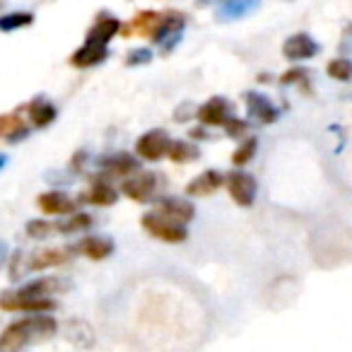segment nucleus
<instances>
[{
	"instance_id": "20",
	"label": "nucleus",
	"mask_w": 352,
	"mask_h": 352,
	"mask_svg": "<svg viewBox=\"0 0 352 352\" xmlns=\"http://www.w3.org/2000/svg\"><path fill=\"white\" fill-rule=\"evenodd\" d=\"M30 118L36 128L49 126L56 118V107L51 102H46V99H34V102L30 104Z\"/></svg>"
},
{
	"instance_id": "14",
	"label": "nucleus",
	"mask_w": 352,
	"mask_h": 352,
	"mask_svg": "<svg viewBox=\"0 0 352 352\" xmlns=\"http://www.w3.org/2000/svg\"><path fill=\"white\" fill-rule=\"evenodd\" d=\"M246 107H249L251 118H258L261 123H273L278 118L273 102H268V97L263 94H246Z\"/></svg>"
},
{
	"instance_id": "31",
	"label": "nucleus",
	"mask_w": 352,
	"mask_h": 352,
	"mask_svg": "<svg viewBox=\"0 0 352 352\" xmlns=\"http://www.w3.org/2000/svg\"><path fill=\"white\" fill-rule=\"evenodd\" d=\"M309 80V73L304 68H292L283 75V85H297V82H304Z\"/></svg>"
},
{
	"instance_id": "4",
	"label": "nucleus",
	"mask_w": 352,
	"mask_h": 352,
	"mask_svg": "<svg viewBox=\"0 0 352 352\" xmlns=\"http://www.w3.org/2000/svg\"><path fill=\"white\" fill-rule=\"evenodd\" d=\"M227 188H230V196L236 206H241V208L254 206L256 182L251 174H246V171H234V174H230L227 176Z\"/></svg>"
},
{
	"instance_id": "16",
	"label": "nucleus",
	"mask_w": 352,
	"mask_h": 352,
	"mask_svg": "<svg viewBox=\"0 0 352 352\" xmlns=\"http://www.w3.org/2000/svg\"><path fill=\"white\" fill-rule=\"evenodd\" d=\"M261 0H222L220 8H217V17L220 20H239L246 17L251 10L258 8Z\"/></svg>"
},
{
	"instance_id": "11",
	"label": "nucleus",
	"mask_w": 352,
	"mask_h": 352,
	"mask_svg": "<svg viewBox=\"0 0 352 352\" xmlns=\"http://www.w3.org/2000/svg\"><path fill=\"white\" fill-rule=\"evenodd\" d=\"M107 56H109V51H107V46H104V44H94V41H87L82 49L75 51L73 58H70V63H73L75 68H92V65L102 63Z\"/></svg>"
},
{
	"instance_id": "29",
	"label": "nucleus",
	"mask_w": 352,
	"mask_h": 352,
	"mask_svg": "<svg viewBox=\"0 0 352 352\" xmlns=\"http://www.w3.org/2000/svg\"><path fill=\"white\" fill-rule=\"evenodd\" d=\"M54 232H58V230H56V225H54V222H49V220L27 222V234H30L32 239H44V236H51Z\"/></svg>"
},
{
	"instance_id": "2",
	"label": "nucleus",
	"mask_w": 352,
	"mask_h": 352,
	"mask_svg": "<svg viewBox=\"0 0 352 352\" xmlns=\"http://www.w3.org/2000/svg\"><path fill=\"white\" fill-rule=\"evenodd\" d=\"M142 230L155 236V239L166 241V244H182L188 234L186 227L179 225V222L171 220V217L162 215V212H147V215L142 217Z\"/></svg>"
},
{
	"instance_id": "32",
	"label": "nucleus",
	"mask_w": 352,
	"mask_h": 352,
	"mask_svg": "<svg viewBox=\"0 0 352 352\" xmlns=\"http://www.w3.org/2000/svg\"><path fill=\"white\" fill-rule=\"evenodd\" d=\"M147 60H152V51L150 49H138V51H131L128 54V65H138V63H147Z\"/></svg>"
},
{
	"instance_id": "3",
	"label": "nucleus",
	"mask_w": 352,
	"mask_h": 352,
	"mask_svg": "<svg viewBox=\"0 0 352 352\" xmlns=\"http://www.w3.org/2000/svg\"><path fill=\"white\" fill-rule=\"evenodd\" d=\"M0 309H3V311L41 314V311L56 309V302L51 297H32V294H22V292H6L0 297Z\"/></svg>"
},
{
	"instance_id": "10",
	"label": "nucleus",
	"mask_w": 352,
	"mask_h": 352,
	"mask_svg": "<svg viewBox=\"0 0 352 352\" xmlns=\"http://www.w3.org/2000/svg\"><path fill=\"white\" fill-rule=\"evenodd\" d=\"M39 208L46 212V215H73L75 212V201H70L65 193H44V196H39Z\"/></svg>"
},
{
	"instance_id": "12",
	"label": "nucleus",
	"mask_w": 352,
	"mask_h": 352,
	"mask_svg": "<svg viewBox=\"0 0 352 352\" xmlns=\"http://www.w3.org/2000/svg\"><path fill=\"white\" fill-rule=\"evenodd\" d=\"M75 251H82V254L92 261H104L113 254V241L107 239V236H85V239L75 246Z\"/></svg>"
},
{
	"instance_id": "5",
	"label": "nucleus",
	"mask_w": 352,
	"mask_h": 352,
	"mask_svg": "<svg viewBox=\"0 0 352 352\" xmlns=\"http://www.w3.org/2000/svg\"><path fill=\"white\" fill-rule=\"evenodd\" d=\"M169 145H171V140H169V135H166L164 131H150V133H145L140 140H138L135 150H138V155H140L142 160L157 162V160H162L166 152H169Z\"/></svg>"
},
{
	"instance_id": "17",
	"label": "nucleus",
	"mask_w": 352,
	"mask_h": 352,
	"mask_svg": "<svg viewBox=\"0 0 352 352\" xmlns=\"http://www.w3.org/2000/svg\"><path fill=\"white\" fill-rule=\"evenodd\" d=\"M118 30H121V22H118L116 17L102 15L92 25V30L87 32V41H94V44H104V46H107V41L111 39V36L116 34Z\"/></svg>"
},
{
	"instance_id": "27",
	"label": "nucleus",
	"mask_w": 352,
	"mask_h": 352,
	"mask_svg": "<svg viewBox=\"0 0 352 352\" xmlns=\"http://www.w3.org/2000/svg\"><path fill=\"white\" fill-rule=\"evenodd\" d=\"M256 147H258V142H256V138H249V140H244L239 147L234 150V155H232V164L236 166H244L251 162V157L256 155Z\"/></svg>"
},
{
	"instance_id": "33",
	"label": "nucleus",
	"mask_w": 352,
	"mask_h": 352,
	"mask_svg": "<svg viewBox=\"0 0 352 352\" xmlns=\"http://www.w3.org/2000/svg\"><path fill=\"white\" fill-rule=\"evenodd\" d=\"M225 131L230 133V135H241V133L246 131V123L244 121H239V118H227V123H225Z\"/></svg>"
},
{
	"instance_id": "30",
	"label": "nucleus",
	"mask_w": 352,
	"mask_h": 352,
	"mask_svg": "<svg viewBox=\"0 0 352 352\" xmlns=\"http://www.w3.org/2000/svg\"><path fill=\"white\" fill-rule=\"evenodd\" d=\"M27 268H30V263H27L25 254H22V251H17V254L12 256V263H10V278L12 280H20L22 275H25Z\"/></svg>"
},
{
	"instance_id": "28",
	"label": "nucleus",
	"mask_w": 352,
	"mask_h": 352,
	"mask_svg": "<svg viewBox=\"0 0 352 352\" xmlns=\"http://www.w3.org/2000/svg\"><path fill=\"white\" fill-rule=\"evenodd\" d=\"M328 75H331L333 80H340V82H345V80L352 78V63L345 58H336L328 63Z\"/></svg>"
},
{
	"instance_id": "24",
	"label": "nucleus",
	"mask_w": 352,
	"mask_h": 352,
	"mask_svg": "<svg viewBox=\"0 0 352 352\" xmlns=\"http://www.w3.org/2000/svg\"><path fill=\"white\" fill-rule=\"evenodd\" d=\"M166 155H169L174 162H191L198 157V147H193L191 142L176 140L169 145V152H166Z\"/></svg>"
},
{
	"instance_id": "26",
	"label": "nucleus",
	"mask_w": 352,
	"mask_h": 352,
	"mask_svg": "<svg viewBox=\"0 0 352 352\" xmlns=\"http://www.w3.org/2000/svg\"><path fill=\"white\" fill-rule=\"evenodd\" d=\"M89 225H92V217L85 215V212H73V215H68L65 222H58L56 230L58 232H80V230H87Z\"/></svg>"
},
{
	"instance_id": "23",
	"label": "nucleus",
	"mask_w": 352,
	"mask_h": 352,
	"mask_svg": "<svg viewBox=\"0 0 352 352\" xmlns=\"http://www.w3.org/2000/svg\"><path fill=\"white\" fill-rule=\"evenodd\" d=\"M0 135L3 138H8L10 142H15V140H20L22 135H27V126H25V121L22 118H17V116H0Z\"/></svg>"
},
{
	"instance_id": "8",
	"label": "nucleus",
	"mask_w": 352,
	"mask_h": 352,
	"mask_svg": "<svg viewBox=\"0 0 352 352\" xmlns=\"http://www.w3.org/2000/svg\"><path fill=\"white\" fill-rule=\"evenodd\" d=\"M157 212L171 217V220H176L179 225H188V222L196 217V208L188 201H184V198H162L160 206H157Z\"/></svg>"
},
{
	"instance_id": "22",
	"label": "nucleus",
	"mask_w": 352,
	"mask_h": 352,
	"mask_svg": "<svg viewBox=\"0 0 352 352\" xmlns=\"http://www.w3.org/2000/svg\"><path fill=\"white\" fill-rule=\"evenodd\" d=\"M116 198H118L116 188H111L109 184H104V182H97L92 191L85 196V201L92 203V206H102L104 208V206H113V203H116Z\"/></svg>"
},
{
	"instance_id": "34",
	"label": "nucleus",
	"mask_w": 352,
	"mask_h": 352,
	"mask_svg": "<svg viewBox=\"0 0 352 352\" xmlns=\"http://www.w3.org/2000/svg\"><path fill=\"white\" fill-rule=\"evenodd\" d=\"M6 258H8V246L6 241H0V265L6 263Z\"/></svg>"
},
{
	"instance_id": "19",
	"label": "nucleus",
	"mask_w": 352,
	"mask_h": 352,
	"mask_svg": "<svg viewBox=\"0 0 352 352\" xmlns=\"http://www.w3.org/2000/svg\"><path fill=\"white\" fill-rule=\"evenodd\" d=\"M162 15H157V12L152 10H145L140 12V15H135V20L131 22V27L126 30V34H140V36H152L157 30V25H160Z\"/></svg>"
},
{
	"instance_id": "7",
	"label": "nucleus",
	"mask_w": 352,
	"mask_h": 352,
	"mask_svg": "<svg viewBox=\"0 0 352 352\" xmlns=\"http://www.w3.org/2000/svg\"><path fill=\"white\" fill-rule=\"evenodd\" d=\"M283 54L287 60H307L318 54V46L309 34H294L283 44Z\"/></svg>"
},
{
	"instance_id": "15",
	"label": "nucleus",
	"mask_w": 352,
	"mask_h": 352,
	"mask_svg": "<svg viewBox=\"0 0 352 352\" xmlns=\"http://www.w3.org/2000/svg\"><path fill=\"white\" fill-rule=\"evenodd\" d=\"M70 258V249H46V251H36L30 261L32 270H46V268H56V265H63Z\"/></svg>"
},
{
	"instance_id": "21",
	"label": "nucleus",
	"mask_w": 352,
	"mask_h": 352,
	"mask_svg": "<svg viewBox=\"0 0 352 352\" xmlns=\"http://www.w3.org/2000/svg\"><path fill=\"white\" fill-rule=\"evenodd\" d=\"M65 287V283H60L58 278H41L30 283L27 287H22V294H32V297H49V294H56Z\"/></svg>"
},
{
	"instance_id": "13",
	"label": "nucleus",
	"mask_w": 352,
	"mask_h": 352,
	"mask_svg": "<svg viewBox=\"0 0 352 352\" xmlns=\"http://www.w3.org/2000/svg\"><path fill=\"white\" fill-rule=\"evenodd\" d=\"M222 184H225V179H222L220 171H203L201 176H196V182L188 184L186 193L188 196H210Z\"/></svg>"
},
{
	"instance_id": "18",
	"label": "nucleus",
	"mask_w": 352,
	"mask_h": 352,
	"mask_svg": "<svg viewBox=\"0 0 352 352\" xmlns=\"http://www.w3.org/2000/svg\"><path fill=\"white\" fill-rule=\"evenodd\" d=\"M102 166H104V171H107V176H116V179H118V176L138 174V162L133 160L131 155H126V152L104 160Z\"/></svg>"
},
{
	"instance_id": "35",
	"label": "nucleus",
	"mask_w": 352,
	"mask_h": 352,
	"mask_svg": "<svg viewBox=\"0 0 352 352\" xmlns=\"http://www.w3.org/2000/svg\"><path fill=\"white\" fill-rule=\"evenodd\" d=\"M3 164H6V157H0V166H3Z\"/></svg>"
},
{
	"instance_id": "6",
	"label": "nucleus",
	"mask_w": 352,
	"mask_h": 352,
	"mask_svg": "<svg viewBox=\"0 0 352 352\" xmlns=\"http://www.w3.org/2000/svg\"><path fill=\"white\" fill-rule=\"evenodd\" d=\"M155 188H157V174H135L133 179L123 182V193H126L131 201L138 203H147L152 196H155Z\"/></svg>"
},
{
	"instance_id": "25",
	"label": "nucleus",
	"mask_w": 352,
	"mask_h": 352,
	"mask_svg": "<svg viewBox=\"0 0 352 352\" xmlns=\"http://www.w3.org/2000/svg\"><path fill=\"white\" fill-rule=\"evenodd\" d=\"M34 17L30 12H12V15L0 17V32H15L20 27H30Z\"/></svg>"
},
{
	"instance_id": "1",
	"label": "nucleus",
	"mask_w": 352,
	"mask_h": 352,
	"mask_svg": "<svg viewBox=\"0 0 352 352\" xmlns=\"http://www.w3.org/2000/svg\"><path fill=\"white\" fill-rule=\"evenodd\" d=\"M58 331V323L54 321L51 316H27L22 321H15L3 331L0 336V352H15L20 350L22 345L34 340H46L54 333Z\"/></svg>"
},
{
	"instance_id": "9",
	"label": "nucleus",
	"mask_w": 352,
	"mask_h": 352,
	"mask_svg": "<svg viewBox=\"0 0 352 352\" xmlns=\"http://www.w3.org/2000/svg\"><path fill=\"white\" fill-rule=\"evenodd\" d=\"M227 118H230V104L222 97H212L198 109V121L203 126H225Z\"/></svg>"
}]
</instances>
